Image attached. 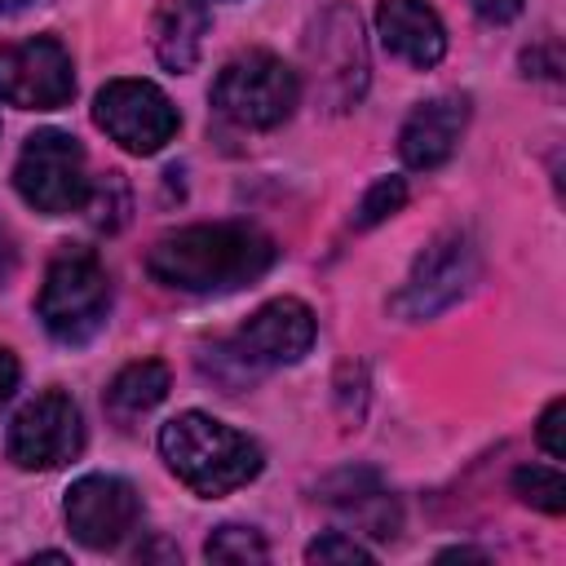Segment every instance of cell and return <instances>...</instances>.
<instances>
[{
    "mask_svg": "<svg viewBox=\"0 0 566 566\" xmlns=\"http://www.w3.org/2000/svg\"><path fill=\"white\" fill-rule=\"evenodd\" d=\"M93 119L111 142L133 155H155L164 142H172L181 124L168 93L150 80H111L93 102Z\"/></svg>",
    "mask_w": 566,
    "mask_h": 566,
    "instance_id": "ba28073f",
    "label": "cell"
},
{
    "mask_svg": "<svg viewBox=\"0 0 566 566\" xmlns=\"http://www.w3.org/2000/svg\"><path fill=\"white\" fill-rule=\"evenodd\" d=\"M106 310H111V279L97 252L80 243L57 248L35 296V314L44 332L62 345H84L102 332Z\"/></svg>",
    "mask_w": 566,
    "mask_h": 566,
    "instance_id": "3957f363",
    "label": "cell"
},
{
    "mask_svg": "<svg viewBox=\"0 0 566 566\" xmlns=\"http://www.w3.org/2000/svg\"><path fill=\"white\" fill-rule=\"evenodd\" d=\"M75 93V66L62 40L31 35L0 44V102L22 111H57Z\"/></svg>",
    "mask_w": 566,
    "mask_h": 566,
    "instance_id": "9c48e42d",
    "label": "cell"
},
{
    "mask_svg": "<svg viewBox=\"0 0 566 566\" xmlns=\"http://www.w3.org/2000/svg\"><path fill=\"white\" fill-rule=\"evenodd\" d=\"M473 279H478V248L469 243V234L447 230L416 256L402 287L389 296V310L398 318H433L451 301H460Z\"/></svg>",
    "mask_w": 566,
    "mask_h": 566,
    "instance_id": "52a82bcc",
    "label": "cell"
},
{
    "mask_svg": "<svg viewBox=\"0 0 566 566\" xmlns=\"http://www.w3.org/2000/svg\"><path fill=\"white\" fill-rule=\"evenodd\" d=\"M9 256V239H4V230H0V261Z\"/></svg>",
    "mask_w": 566,
    "mask_h": 566,
    "instance_id": "83f0119b",
    "label": "cell"
},
{
    "mask_svg": "<svg viewBox=\"0 0 566 566\" xmlns=\"http://www.w3.org/2000/svg\"><path fill=\"white\" fill-rule=\"evenodd\" d=\"M13 186H18V195L35 212H49V217H62V212L84 208V199H88V172H84L80 142L71 133H57V128L31 133L27 146H22V155H18Z\"/></svg>",
    "mask_w": 566,
    "mask_h": 566,
    "instance_id": "8992f818",
    "label": "cell"
},
{
    "mask_svg": "<svg viewBox=\"0 0 566 566\" xmlns=\"http://www.w3.org/2000/svg\"><path fill=\"white\" fill-rule=\"evenodd\" d=\"M305 71L327 111H349L367 88V40L349 4H332L305 35Z\"/></svg>",
    "mask_w": 566,
    "mask_h": 566,
    "instance_id": "5b68a950",
    "label": "cell"
},
{
    "mask_svg": "<svg viewBox=\"0 0 566 566\" xmlns=\"http://www.w3.org/2000/svg\"><path fill=\"white\" fill-rule=\"evenodd\" d=\"M168 385H172V376H168V367H164L159 358L128 363V367L111 380V389H106V407H111L115 420H133V416L159 407V402L168 398Z\"/></svg>",
    "mask_w": 566,
    "mask_h": 566,
    "instance_id": "e0dca14e",
    "label": "cell"
},
{
    "mask_svg": "<svg viewBox=\"0 0 566 566\" xmlns=\"http://www.w3.org/2000/svg\"><path fill=\"white\" fill-rule=\"evenodd\" d=\"M203 35H208V9L199 0H164L155 9L150 44L168 71H190L199 62Z\"/></svg>",
    "mask_w": 566,
    "mask_h": 566,
    "instance_id": "2e32d148",
    "label": "cell"
},
{
    "mask_svg": "<svg viewBox=\"0 0 566 566\" xmlns=\"http://www.w3.org/2000/svg\"><path fill=\"white\" fill-rule=\"evenodd\" d=\"M442 557H486V553H473V548H447Z\"/></svg>",
    "mask_w": 566,
    "mask_h": 566,
    "instance_id": "4316f807",
    "label": "cell"
},
{
    "mask_svg": "<svg viewBox=\"0 0 566 566\" xmlns=\"http://www.w3.org/2000/svg\"><path fill=\"white\" fill-rule=\"evenodd\" d=\"M208 562H265L270 548L252 526H217L203 544Z\"/></svg>",
    "mask_w": 566,
    "mask_h": 566,
    "instance_id": "ffe728a7",
    "label": "cell"
},
{
    "mask_svg": "<svg viewBox=\"0 0 566 566\" xmlns=\"http://www.w3.org/2000/svg\"><path fill=\"white\" fill-rule=\"evenodd\" d=\"M562 416H566V402H562V398H553V402L544 407V416H539V447H544L553 460L566 455V442H562Z\"/></svg>",
    "mask_w": 566,
    "mask_h": 566,
    "instance_id": "cb8c5ba5",
    "label": "cell"
},
{
    "mask_svg": "<svg viewBox=\"0 0 566 566\" xmlns=\"http://www.w3.org/2000/svg\"><path fill=\"white\" fill-rule=\"evenodd\" d=\"M402 203H407V181H402V177H380V181H371V186H367V195L358 199L354 226H358V230H367V226H376V221L394 217Z\"/></svg>",
    "mask_w": 566,
    "mask_h": 566,
    "instance_id": "7402d4cb",
    "label": "cell"
},
{
    "mask_svg": "<svg viewBox=\"0 0 566 566\" xmlns=\"http://www.w3.org/2000/svg\"><path fill=\"white\" fill-rule=\"evenodd\" d=\"M314 310L296 296H279L265 301L230 340L243 349V358L261 371V367H283V363H301L314 345Z\"/></svg>",
    "mask_w": 566,
    "mask_h": 566,
    "instance_id": "7c38bea8",
    "label": "cell"
},
{
    "mask_svg": "<svg viewBox=\"0 0 566 566\" xmlns=\"http://www.w3.org/2000/svg\"><path fill=\"white\" fill-rule=\"evenodd\" d=\"M464 124H469V97H460V93H442V97L420 102V106L407 115L402 133H398L402 164H407V168H420V172L447 164L451 150L460 146Z\"/></svg>",
    "mask_w": 566,
    "mask_h": 566,
    "instance_id": "4fadbf2b",
    "label": "cell"
},
{
    "mask_svg": "<svg viewBox=\"0 0 566 566\" xmlns=\"http://www.w3.org/2000/svg\"><path fill=\"white\" fill-rule=\"evenodd\" d=\"M18 4H27V0H0V9H18Z\"/></svg>",
    "mask_w": 566,
    "mask_h": 566,
    "instance_id": "f1b7e54d",
    "label": "cell"
},
{
    "mask_svg": "<svg viewBox=\"0 0 566 566\" xmlns=\"http://www.w3.org/2000/svg\"><path fill=\"white\" fill-rule=\"evenodd\" d=\"M376 31L394 57L407 66H433L447 53V27L424 0H380L376 9Z\"/></svg>",
    "mask_w": 566,
    "mask_h": 566,
    "instance_id": "5bb4252c",
    "label": "cell"
},
{
    "mask_svg": "<svg viewBox=\"0 0 566 566\" xmlns=\"http://www.w3.org/2000/svg\"><path fill=\"white\" fill-rule=\"evenodd\" d=\"M310 562H371V553L354 539V535H340V531H327L323 539H314L305 548Z\"/></svg>",
    "mask_w": 566,
    "mask_h": 566,
    "instance_id": "603a6c76",
    "label": "cell"
},
{
    "mask_svg": "<svg viewBox=\"0 0 566 566\" xmlns=\"http://www.w3.org/2000/svg\"><path fill=\"white\" fill-rule=\"evenodd\" d=\"M513 491H517V500L522 504H531V509H539V513H562L566 509V482H562V473L557 469H548V464H522L517 473H513Z\"/></svg>",
    "mask_w": 566,
    "mask_h": 566,
    "instance_id": "ac0fdd59",
    "label": "cell"
},
{
    "mask_svg": "<svg viewBox=\"0 0 566 566\" xmlns=\"http://www.w3.org/2000/svg\"><path fill=\"white\" fill-rule=\"evenodd\" d=\"M84 208L93 212L88 221L97 226V230H119L124 221H128V186H124V177L119 172H106V181H88V199H84Z\"/></svg>",
    "mask_w": 566,
    "mask_h": 566,
    "instance_id": "44dd1931",
    "label": "cell"
},
{
    "mask_svg": "<svg viewBox=\"0 0 566 566\" xmlns=\"http://www.w3.org/2000/svg\"><path fill=\"white\" fill-rule=\"evenodd\" d=\"M66 526L84 548H115L142 517V500L133 491V482L115 478V473H88L80 482H71L66 491Z\"/></svg>",
    "mask_w": 566,
    "mask_h": 566,
    "instance_id": "8fae6325",
    "label": "cell"
},
{
    "mask_svg": "<svg viewBox=\"0 0 566 566\" xmlns=\"http://www.w3.org/2000/svg\"><path fill=\"white\" fill-rule=\"evenodd\" d=\"M80 447H84V420H80V407L62 389L35 394L13 416L9 438H4V451L18 469H57L75 460Z\"/></svg>",
    "mask_w": 566,
    "mask_h": 566,
    "instance_id": "30bf717a",
    "label": "cell"
},
{
    "mask_svg": "<svg viewBox=\"0 0 566 566\" xmlns=\"http://www.w3.org/2000/svg\"><path fill=\"white\" fill-rule=\"evenodd\" d=\"M469 9L482 22H513L522 13V0H469Z\"/></svg>",
    "mask_w": 566,
    "mask_h": 566,
    "instance_id": "d4e9b609",
    "label": "cell"
},
{
    "mask_svg": "<svg viewBox=\"0 0 566 566\" xmlns=\"http://www.w3.org/2000/svg\"><path fill=\"white\" fill-rule=\"evenodd\" d=\"M274 265V243L243 221L181 226L155 239L146 252V274L177 292H234L256 283Z\"/></svg>",
    "mask_w": 566,
    "mask_h": 566,
    "instance_id": "6da1fadb",
    "label": "cell"
},
{
    "mask_svg": "<svg viewBox=\"0 0 566 566\" xmlns=\"http://www.w3.org/2000/svg\"><path fill=\"white\" fill-rule=\"evenodd\" d=\"M159 451H164L168 469L195 495H208V500L230 495L261 473V447L248 433H239L203 411L172 416L159 429Z\"/></svg>",
    "mask_w": 566,
    "mask_h": 566,
    "instance_id": "7a4b0ae2",
    "label": "cell"
},
{
    "mask_svg": "<svg viewBox=\"0 0 566 566\" xmlns=\"http://www.w3.org/2000/svg\"><path fill=\"white\" fill-rule=\"evenodd\" d=\"M18 376H22V367H18V358L0 345V407L13 398V389H18Z\"/></svg>",
    "mask_w": 566,
    "mask_h": 566,
    "instance_id": "484cf974",
    "label": "cell"
},
{
    "mask_svg": "<svg viewBox=\"0 0 566 566\" xmlns=\"http://www.w3.org/2000/svg\"><path fill=\"white\" fill-rule=\"evenodd\" d=\"M199 367H203V376H212L226 394H239V389L256 376V367L243 358V349H239L234 340H217L212 349H203V354H199Z\"/></svg>",
    "mask_w": 566,
    "mask_h": 566,
    "instance_id": "d6986e66",
    "label": "cell"
},
{
    "mask_svg": "<svg viewBox=\"0 0 566 566\" xmlns=\"http://www.w3.org/2000/svg\"><path fill=\"white\" fill-rule=\"evenodd\" d=\"M301 75L270 49L234 53L212 80V106L239 128H274L296 111Z\"/></svg>",
    "mask_w": 566,
    "mask_h": 566,
    "instance_id": "277c9868",
    "label": "cell"
},
{
    "mask_svg": "<svg viewBox=\"0 0 566 566\" xmlns=\"http://www.w3.org/2000/svg\"><path fill=\"white\" fill-rule=\"evenodd\" d=\"M323 500L349 517L358 531L376 535V539H394L398 526H402V513H398V500L371 478V473H340L323 486Z\"/></svg>",
    "mask_w": 566,
    "mask_h": 566,
    "instance_id": "9a60e30c",
    "label": "cell"
}]
</instances>
